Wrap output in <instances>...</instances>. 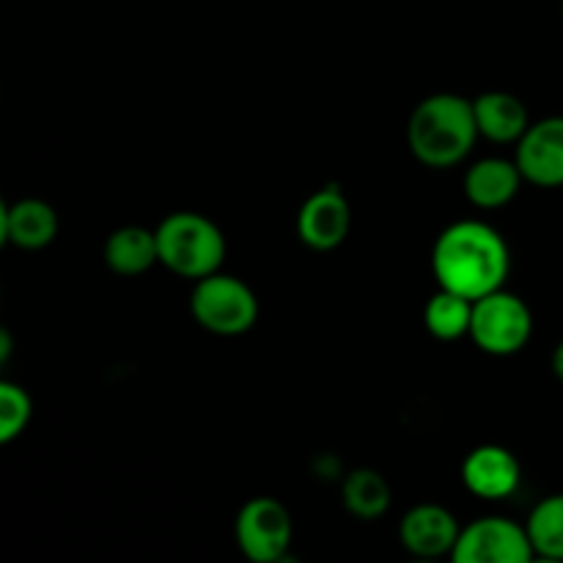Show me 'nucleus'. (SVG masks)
<instances>
[{"label": "nucleus", "mask_w": 563, "mask_h": 563, "mask_svg": "<svg viewBox=\"0 0 563 563\" xmlns=\"http://www.w3.org/2000/svg\"><path fill=\"white\" fill-rule=\"evenodd\" d=\"M432 273L440 289L467 300L493 295L504 289L511 273L509 242L484 220H456L434 240Z\"/></svg>", "instance_id": "nucleus-1"}, {"label": "nucleus", "mask_w": 563, "mask_h": 563, "mask_svg": "<svg viewBox=\"0 0 563 563\" xmlns=\"http://www.w3.org/2000/svg\"><path fill=\"white\" fill-rule=\"evenodd\" d=\"M478 137L473 99L460 93H432L421 99L407 119V148L432 170H449L465 163Z\"/></svg>", "instance_id": "nucleus-2"}, {"label": "nucleus", "mask_w": 563, "mask_h": 563, "mask_svg": "<svg viewBox=\"0 0 563 563\" xmlns=\"http://www.w3.org/2000/svg\"><path fill=\"white\" fill-rule=\"evenodd\" d=\"M159 264L185 280L220 273L225 262V234L201 212H170L157 225Z\"/></svg>", "instance_id": "nucleus-3"}, {"label": "nucleus", "mask_w": 563, "mask_h": 563, "mask_svg": "<svg viewBox=\"0 0 563 563\" xmlns=\"http://www.w3.org/2000/svg\"><path fill=\"white\" fill-rule=\"evenodd\" d=\"M190 313L207 333L231 339L256 324L258 297L245 280L220 269L192 284Z\"/></svg>", "instance_id": "nucleus-4"}, {"label": "nucleus", "mask_w": 563, "mask_h": 563, "mask_svg": "<svg viewBox=\"0 0 563 563\" xmlns=\"http://www.w3.org/2000/svg\"><path fill=\"white\" fill-rule=\"evenodd\" d=\"M533 335V313L515 291L498 289L473 300V322L467 339L493 357H511L528 346Z\"/></svg>", "instance_id": "nucleus-5"}, {"label": "nucleus", "mask_w": 563, "mask_h": 563, "mask_svg": "<svg viewBox=\"0 0 563 563\" xmlns=\"http://www.w3.org/2000/svg\"><path fill=\"white\" fill-rule=\"evenodd\" d=\"M234 539L240 553L253 563H278L289 555L295 522L278 498H251L234 520Z\"/></svg>", "instance_id": "nucleus-6"}, {"label": "nucleus", "mask_w": 563, "mask_h": 563, "mask_svg": "<svg viewBox=\"0 0 563 563\" xmlns=\"http://www.w3.org/2000/svg\"><path fill=\"white\" fill-rule=\"evenodd\" d=\"M528 528L509 517H478L462 526L456 548L451 553L454 563H528L533 561Z\"/></svg>", "instance_id": "nucleus-7"}, {"label": "nucleus", "mask_w": 563, "mask_h": 563, "mask_svg": "<svg viewBox=\"0 0 563 563\" xmlns=\"http://www.w3.org/2000/svg\"><path fill=\"white\" fill-rule=\"evenodd\" d=\"M352 231V207L344 190L335 185L311 192L297 212V236L317 253L335 251L344 245Z\"/></svg>", "instance_id": "nucleus-8"}, {"label": "nucleus", "mask_w": 563, "mask_h": 563, "mask_svg": "<svg viewBox=\"0 0 563 563\" xmlns=\"http://www.w3.org/2000/svg\"><path fill=\"white\" fill-rule=\"evenodd\" d=\"M515 159L528 185L542 190L563 187V115L531 121L526 135L517 141Z\"/></svg>", "instance_id": "nucleus-9"}, {"label": "nucleus", "mask_w": 563, "mask_h": 563, "mask_svg": "<svg viewBox=\"0 0 563 563\" xmlns=\"http://www.w3.org/2000/svg\"><path fill=\"white\" fill-rule=\"evenodd\" d=\"M462 526L454 511L440 504H418L399 520V542L410 555L423 561L454 553Z\"/></svg>", "instance_id": "nucleus-10"}, {"label": "nucleus", "mask_w": 563, "mask_h": 563, "mask_svg": "<svg viewBox=\"0 0 563 563\" xmlns=\"http://www.w3.org/2000/svg\"><path fill=\"white\" fill-rule=\"evenodd\" d=\"M462 484L478 500H506L517 493L522 467L506 445L487 443L462 460Z\"/></svg>", "instance_id": "nucleus-11"}, {"label": "nucleus", "mask_w": 563, "mask_h": 563, "mask_svg": "<svg viewBox=\"0 0 563 563\" xmlns=\"http://www.w3.org/2000/svg\"><path fill=\"white\" fill-rule=\"evenodd\" d=\"M58 234V214L42 198H20L0 209V240L20 251H42Z\"/></svg>", "instance_id": "nucleus-12"}, {"label": "nucleus", "mask_w": 563, "mask_h": 563, "mask_svg": "<svg viewBox=\"0 0 563 563\" xmlns=\"http://www.w3.org/2000/svg\"><path fill=\"white\" fill-rule=\"evenodd\" d=\"M522 181L526 179H522L515 157H484L465 170L462 190L473 207L489 212V209H504L506 203L515 201Z\"/></svg>", "instance_id": "nucleus-13"}, {"label": "nucleus", "mask_w": 563, "mask_h": 563, "mask_svg": "<svg viewBox=\"0 0 563 563\" xmlns=\"http://www.w3.org/2000/svg\"><path fill=\"white\" fill-rule=\"evenodd\" d=\"M473 113H476L478 135L489 143H515L531 126V113L526 102L509 91H487L473 99Z\"/></svg>", "instance_id": "nucleus-14"}, {"label": "nucleus", "mask_w": 563, "mask_h": 563, "mask_svg": "<svg viewBox=\"0 0 563 563\" xmlns=\"http://www.w3.org/2000/svg\"><path fill=\"white\" fill-rule=\"evenodd\" d=\"M102 256L110 273L121 278L146 275L154 264H159L157 231L143 229V225H121L104 240Z\"/></svg>", "instance_id": "nucleus-15"}, {"label": "nucleus", "mask_w": 563, "mask_h": 563, "mask_svg": "<svg viewBox=\"0 0 563 563\" xmlns=\"http://www.w3.org/2000/svg\"><path fill=\"white\" fill-rule=\"evenodd\" d=\"M390 498H394L390 484L374 467H357L341 484V504L363 522H374L388 515Z\"/></svg>", "instance_id": "nucleus-16"}, {"label": "nucleus", "mask_w": 563, "mask_h": 563, "mask_svg": "<svg viewBox=\"0 0 563 563\" xmlns=\"http://www.w3.org/2000/svg\"><path fill=\"white\" fill-rule=\"evenodd\" d=\"M473 322V300L456 295V291L440 289L429 297L427 308H423V324H427L429 335L438 341H460L471 335Z\"/></svg>", "instance_id": "nucleus-17"}, {"label": "nucleus", "mask_w": 563, "mask_h": 563, "mask_svg": "<svg viewBox=\"0 0 563 563\" xmlns=\"http://www.w3.org/2000/svg\"><path fill=\"white\" fill-rule=\"evenodd\" d=\"M526 528L537 559L563 561V493L539 500L528 515Z\"/></svg>", "instance_id": "nucleus-18"}, {"label": "nucleus", "mask_w": 563, "mask_h": 563, "mask_svg": "<svg viewBox=\"0 0 563 563\" xmlns=\"http://www.w3.org/2000/svg\"><path fill=\"white\" fill-rule=\"evenodd\" d=\"M33 416V401L27 390L16 383H0V443L9 445L27 429Z\"/></svg>", "instance_id": "nucleus-19"}, {"label": "nucleus", "mask_w": 563, "mask_h": 563, "mask_svg": "<svg viewBox=\"0 0 563 563\" xmlns=\"http://www.w3.org/2000/svg\"><path fill=\"white\" fill-rule=\"evenodd\" d=\"M550 368H553L555 377H559L561 383H563V339L559 341V344H555L553 357H550Z\"/></svg>", "instance_id": "nucleus-20"}, {"label": "nucleus", "mask_w": 563, "mask_h": 563, "mask_svg": "<svg viewBox=\"0 0 563 563\" xmlns=\"http://www.w3.org/2000/svg\"><path fill=\"white\" fill-rule=\"evenodd\" d=\"M561 14H563V5H561Z\"/></svg>", "instance_id": "nucleus-21"}]
</instances>
